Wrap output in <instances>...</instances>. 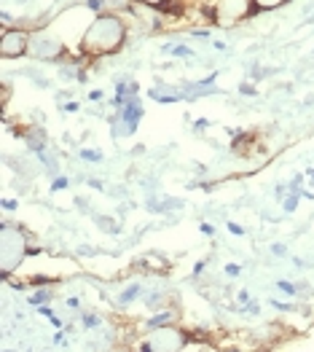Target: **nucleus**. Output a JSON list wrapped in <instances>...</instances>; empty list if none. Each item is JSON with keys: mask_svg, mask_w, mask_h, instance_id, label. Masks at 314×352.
<instances>
[{"mask_svg": "<svg viewBox=\"0 0 314 352\" xmlns=\"http://www.w3.org/2000/svg\"><path fill=\"white\" fill-rule=\"evenodd\" d=\"M126 41V25L115 14H100L86 25L81 35V52L89 57H108L115 54Z\"/></svg>", "mask_w": 314, "mask_h": 352, "instance_id": "obj_1", "label": "nucleus"}, {"mask_svg": "<svg viewBox=\"0 0 314 352\" xmlns=\"http://www.w3.org/2000/svg\"><path fill=\"white\" fill-rule=\"evenodd\" d=\"M27 253H30L27 232L22 226L5 221L0 226V272H3V277L14 274L22 266V261L27 258Z\"/></svg>", "mask_w": 314, "mask_h": 352, "instance_id": "obj_2", "label": "nucleus"}, {"mask_svg": "<svg viewBox=\"0 0 314 352\" xmlns=\"http://www.w3.org/2000/svg\"><path fill=\"white\" fill-rule=\"evenodd\" d=\"M186 344H188V336L177 325H156L143 339V347L150 352H177L186 350Z\"/></svg>", "mask_w": 314, "mask_h": 352, "instance_id": "obj_3", "label": "nucleus"}, {"mask_svg": "<svg viewBox=\"0 0 314 352\" xmlns=\"http://www.w3.org/2000/svg\"><path fill=\"white\" fill-rule=\"evenodd\" d=\"M253 11H256L253 0H215V6H212V19H215V25H221V28H231V25L247 19Z\"/></svg>", "mask_w": 314, "mask_h": 352, "instance_id": "obj_4", "label": "nucleus"}, {"mask_svg": "<svg viewBox=\"0 0 314 352\" xmlns=\"http://www.w3.org/2000/svg\"><path fill=\"white\" fill-rule=\"evenodd\" d=\"M30 41H32V35H30L27 30L5 28L3 35H0V57L3 59L25 57V54H30Z\"/></svg>", "mask_w": 314, "mask_h": 352, "instance_id": "obj_5", "label": "nucleus"}, {"mask_svg": "<svg viewBox=\"0 0 314 352\" xmlns=\"http://www.w3.org/2000/svg\"><path fill=\"white\" fill-rule=\"evenodd\" d=\"M62 52H65L62 41L52 38V35H46V32H38V35H32V41H30V54H32V57L54 59V57H59Z\"/></svg>", "mask_w": 314, "mask_h": 352, "instance_id": "obj_6", "label": "nucleus"}, {"mask_svg": "<svg viewBox=\"0 0 314 352\" xmlns=\"http://www.w3.org/2000/svg\"><path fill=\"white\" fill-rule=\"evenodd\" d=\"M285 3H287V0H253L256 11H274V8L285 6Z\"/></svg>", "mask_w": 314, "mask_h": 352, "instance_id": "obj_7", "label": "nucleus"}, {"mask_svg": "<svg viewBox=\"0 0 314 352\" xmlns=\"http://www.w3.org/2000/svg\"><path fill=\"white\" fill-rule=\"evenodd\" d=\"M143 6H148V8H161V6H167V3H172V0H140Z\"/></svg>", "mask_w": 314, "mask_h": 352, "instance_id": "obj_8", "label": "nucleus"}]
</instances>
